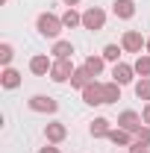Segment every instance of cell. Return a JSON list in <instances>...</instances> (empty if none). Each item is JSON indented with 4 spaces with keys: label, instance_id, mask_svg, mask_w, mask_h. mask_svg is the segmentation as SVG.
<instances>
[{
    "label": "cell",
    "instance_id": "6da1fadb",
    "mask_svg": "<svg viewBox=\"0 0 150 153\" xmlns=\"http://www.w3.org/2000/svg\"><path fill=\"white\" fill-rule=\"evenodd\" d=\"M36 30L44 38H59V33L65 30V24H62V18L53 15V12H41V15L36 18Z\"/></svg>",
    "mask_w": 150,
    "mask_h": 153
},
{
    "label": "cell",
    "instance_id": "7a4b0ae2",
    "mask_svg": "<svg viewBox=\"0 0 150 153\" xmlns=\"http://www.w3.org/2000/svg\"><path fill=\"white\" fill-rule=\"evenodd\" d=\"M82 27H85V30H91V33L103 30V27H106V12H103V9H97V6L85 9V12H82Z\"/></svg>",
    "mask_w": 150,
    "mask_h": 153
},
{
    "label": "cell",
    "instance_id": "3957f363",
    "mask_svg": "<svg viewBox=\"0 0 150 153\" xmlns=\"http://www.w3.org/2000/svg\"><path fill=\"white\" fill-rule=\"evenodd\" d=\"M74 62H71V59H56V62H53V68H50V79H53V82H68V79H71V76H74Z\"/></svg>",
    "mask_w": 150,
    "mask_h": 153
},
{
    "label": "cell",
    "instance_id": "277c9868",
    "mask_svg": "<svg viewBox=\"0 0 150 153\" xmlns=\"http://www.w3.org/2000/svg\"><path fill=\"white\" fill-rule=\"evenodd\" d=\"M121 47H124L127 53H141V47H147V38H141L138 30H127L124 38H121Z\"/></svg>",
    "mask_w": 150,
    "mask_h": 153
},
{
    "label": "cell",
    "instance_id": "5b68a950",
    "mask_svg": "<svg viewBox=\"0 0 150 153\" xmlns=\"http://www.w3.org/2000/svg\"><path fill=\"white\" fill-rule=\"evenodd\" d=\"M141 124H144V118H141L138 112H132V109H127V112L118 115V127H121V130H127V133H132V135L141 130Z\"/></svg>",
    "mask_w": 150,
    "mask_h": 153
},
{
    "label": "cell",
    "instance_id": "8992f818",
    "mask_svg": "<svg viewBox=\"0 0 150 153\" xmlns=\"http://www.w3.org/2000/svg\"><path fill=\"white\" fill-rule=\"evenodd\" d=\"M27 106H30L33 112H50V115L59 109V103L53 100V97H47V94H33L30 100H27Z\"/></svg>",
    "mask_w": 150,
    "mask_h": 153
},
{
    "label": "cell",
    "instance_id": "52a82bcc",
    "mask_svg": "<svg viewBox=\"0 0 150 153\" xmlns=\"http://www.w3.org/2000/svg\"><path fill=\"white\" fill-rule=\"evenodd\" d=\"M82 100H85L88 106H103V103H106V100H103V82L91 79V82L82 88Z\"/></svg>",
    "mask_w": 150,
    "mask_h": 153
},
{
    "label": "cell",
    "instance_id": "ba28073f",
    "mask_svg": "<svg viewBox=\"0 0 150 153\" xmlns=\"http://www.w3.org/2000/svg\"><path fill=\"white\" fill-rule=\"evenodd\" d=\"M44 138H47V144H59V141H65V138H68V127H65V124H59V121H53V124H47V127H44Z\"/></svg>",
    "mask_w": 150,
    "mask_h": 153
},
{
    "label": "cell",
    "instance_id": "9c48e42d",
    "mask_svg": "<svg viewBox=\"0 0 150 153\" xmlns=\"http://www.w3.org/2000/svg\"><path fill=\"white\" fill-rule=\"evenodd\" d=\"M135 68L132 65H127V62H115V68H112V79L118 82V85H127V82H132L135 79Z\"/></svg>",
    "mask_w": 150,
    "mask_h": 153
},
{
    "label": "cell",
    "instance_id": "30bf717a",
    "mask_svg": "<svg viewBox=\"0 0 150 153\" xmlns=\"http://www.w3.org/2000/svg\"><path fill=\"white\" fill-rule=\"evenodd\" d=\"M50 68H53V62L44 56V53H38V56L30 59V71H33L36 76H47V74H50Z\"/></svg>",
    "mask_w": 150,
    "mask_h": 153
},
{
    "label": "cell",
    "instance_id": "8fae6325",
    "mask_svg": "<svg viewBox=\"0 0 150 153\" xmlns=\"http://www.w3.org/2000/svg\"><path fill=\"white\" fill-rule=\"evenodd\" d=\"M112 12H115V18L130 21L132 15H135V3H132V0H115V3H112Z\"/></svg>",
    "mask_w": 150,
    "mask_h": 153
},
{
    "label": "cell",
    "instance_id": "7c38bea8",
    "mask_svg": "<svg viewBox=\"0 0 150 153\" xmlns=\"http://www.w3.org/2000/svg\"><path fill=\"white\" fill-rule=\"evenodd\" d=\"M0 85L9 88V91L18 88V85H21V74L15 71V68H3V74H0Z\"/></svg>",
    "mask_w": 150,
    "mask_h": 153
},
{
    "label": "cell",
    "instance_id": "4fadbf2b",
    "mask_svg": "<svg viewBox=\"0 0 150 153\" xmlns=\"http://www.w3.org/2000/svg\"><path fill=\"white\" fill-rule=\"evenodd\" d=\"M88 130H91L94 138H109V133H112V127H109V121H106V118H94Z\"/></svg>",
    "mask_w": 150,
    "mask_h": 153
},
{
    "label": "cell",
    "instance_id": "5bb4252c",
    "mask_svg": "<svg viewBox=\"0 0 150 153\" xmlns=\"http://www.w3.org/2000/svg\"><path fill=\"white\" fill-rule=\"evenodd\" d=\"M109 141H112V144H118V147H130L135 138H132V133H127V130H121V127H118V130H112V133H109Z\"/></svg>",
    "mask_w": 150,
    "mask_h": 153
},
{
    "label": "cell",
    "instance_id": "9a60e30c",
    "mask_svg": "<svg viewBox=\"0 0 150 153\" xmlns=\"http://www.w3.org/2000/svg\"><path fill=\"white\" fill-rule=\"evenodd\" d=\"M56 59H71L74 56V44L71 41H62V38H56V44H53V50H50Z\"/></svg>",
    "mask_w": 150,
    "mask_h": 153
},
{
    "label": "cell",
    "instance_id": "2e32d148",
    "mask_svg": "<svg viewBox=\"0 0 150 153\" xmlns=\"http://www.w3.org/2000/svg\"><path fill=\"white\" fill-rule=\"evenodd\" d=\"M91 79H94V76L88 74V71H85V65H82V68H76V71H74V76H71V85L82 91V88H85V85H88Z\"/></svg>",
    "mask_w": 150,
    "mask_h": 153
},
{
    "label": "cell",
    "instance_id": "e0dca14e",
    "mask_svg": "<svg viewBox=\"0 0 150 153\" xmlns=\"http://www.w3.org/2000/svg\"><path fill=\"white\" fill-rule=\"evenodd\" d=\"M103 100H106V103H118V100H121V85H118V82H103Z\"/></svg>",
    "mask_w": 150,
    "mask_h": 153
},
{
    "label": "cell",
    "instance_id": "ac0fdd59",
    "mask_svg": "<svg viewBox=\"0 0 150 153\" xmlns=\"http://www.w3.org/2000/svg\"><path fill=\"white\" fill-rule=\"evenodd\" d=\"M103 65H106V59H103V56H88V59H85V71H88L91 76L103 74Z\"/></svg>",
    "mask_w": 150,
    "mask_h": 153
},
{
    "label": "cell",
    "instance_id": "d6986e66",
    "mask_svg": "<svg viewBox=\"0 0 150 153\" xmlns=\"http://www.w3.org/2000/svg\"><path fill=\"white\" fill-rule=\"evenodd\" d=\"M62 24H65V30H74V27H82V15L74 12V9H68L65 15H62Z\"/></svg>",
    "mask_w": 150,
    "mask_h": 153
},
{
    "label": "cell",
    "instance_id": "ffe728a7",
    "mask_svg": "<svg viewBox=\"0 0 150 153\" xmlns=\"http://www.w3.org/2000/svg\"><path fill=\"white\" fill-rule=\"evenodd\" d=\"M135 97L150 103V76H141V79L135 82Z\"/></svg>",
    "mask_w": 150,
    "mask_h": 153
},
{
    "label": "cell",
    "instance_id": "44dd1931",
    "mask_svg": "<svg viewBox=\"0 0 150 153\" xmlns=\"http://www.w3.org/2000/svg\"><path fill=\"white\" fill-rule=\"evenodd\" d=\"M132 68H135V74H138V76H150V53H144V56L138 53V59H135Z\"/></svg>",
    "mask_w": 150,
    "mask_h": 153
},
{
    "label": "cell",
    "instance_id": "7402d4cb",
    "mask_svg": "<svg viewBox=\"0 0 150 153\" xmlns=\"http://www.w3.org/2000/svg\"><path fill=\"white\" fill-rule=\"evenodd\" d=\"M121 50L124 47H118V44H106L103 47V59L106 62H121Z\"/></svg>",
    "mask_w": 150,
    "mask_h": 153
},
{
    "label": "cell",
    "instance_id": "603a6c76",
    "mask_svg": "<svg viewBox=\"0 0 150 153\" xmlns=\"http://www.w3.org/2000/svg\"><path fill=\"white\" fill-rule=\"evenodd\" d=\"M15 56V50H12V44H0V65L3 68H9V62Z\"/></svg>",
    "mask_w": 150,
    "mask_h": 153
},
{
    "label": "cell",
    "instance_id": "cb8c5ba5",
    "mask_svg": "<svg viewBox=\"0 0 150 153\" xmlns=\"http://www.w3.org/2000/svg\"><path fill=\"white\" fill-rule=\"evenodd\" d=\"M135 141H141V144H150V127H147V124H141V130L135 133Z\"/></svg>",
    "mask_w": 150,
    "mask_h": 153
},
{
    "label": "cell",
    "instance_id": "d4e9b609",
    "mask_svg": "<svg viewBox=\"0 0 150 153\" xmlns=\"http://www.w3.org/2000/svg\"><path fill=\"white\" fill-rule=\"evenodd\" d=\"M130 153H150V144H141V141H132Z\"/></svg>",
    "mask_w": 150,
    "mask_h": 153
},
{
    "label": "cell",
    "instance_id": "484cf974",
    "mask_svg": "<svg viewBox=\"0 0 150 153\" xmlns=\"http://www.w3.org/2000/svg\"><path fill=\"white\" fill-rule=\"evenodd\" d=\"M141 118H144V124L150 127V103H144V109H141Z\"/></svg>",
    "mask_w": 150,
    "mask_h": 153
},
{
    "label": "cell",
    "instance_id": "4316f807",
    "mask_svg": "<svg viewBox=\"0 0 150 153\" xmlns=\"http://www.w3.org/2000/svg\"><path fill=\"white\" fill-rule=\"evenodd\" d=\"M38 153H59V147H53V144H47V147H41Z\"/></svg>",
    "mask_w": 150,
    "mask_h": 153
},
{
    "label": "cell",
    "instance_id": "83f0119b",
    "mask_svg": "<svg viewBox=\"0 0 150 153\" xmlns=\"http://www.w3.org/2000/svg\"><path fill=\"white\" fill-rule=\"evenodd\" d=\"M62 3H65L68 9H74V6H76V3H79V0H62Z\"/></svg>",
    "mask_w": 150,
    "mask_h": 153
},
{
    "label": "cell",
    "instance_id": "f1b7e54d",
    "mask_svg": "<svg viewBox=\"0 0 150 153\" xmlns=\"http://www.w3.org/2000/svg\"><path fill=\"white\" fill-rule=\"evenodd\" d=\"M144 50H147V53H150V38H147V47H144Z\"/></svg>",
    "mask_w": 150,
    "mask_h": 153
}]
</instances>
